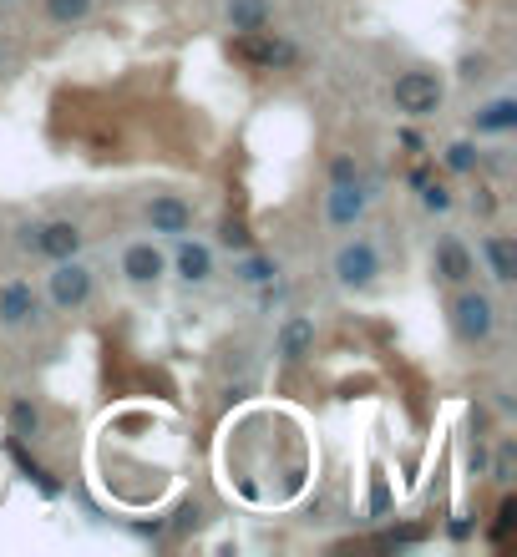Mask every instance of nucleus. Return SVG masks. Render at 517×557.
<instances>
[{
	"label": "nucleus",
	"mask_w": 517,
	"mask_h": 557,
	"mask_svg": "<svg viewBox=\"0 0 517 557\" xmlns=\"http://www.w3.org/2000/svg\"><path fill=\"white\" fill-rule=\"evenodd\" d=\"M396 107L406 117H431L441 107V82L431 71H406L401 82H396Z\"/></svg>",
	"instance_id": "f257e3e1"
},
{
	"label": "nucleus",
	"mask_w": 517,
	"mask_h": 557,
	"mask_svg": "<svg viewBox=\"0 0 517 557\" xmlns=\"http://www.w3.org/2000/svg\"><path fill=\"white\" fill-rule=\"evenodd\" d=\"M87 294H92V274H87L77 259H56V274H51V299H56L61 309H77V304H87Z\"/></svg>",
	"instance_id": "f03ea898"
},
{
	"label": "nucleus",
	"mask_w": 517,
	"mask_h": 557,
	"mask_svg": "<svg viewBox=\"0 0 517 557\" xmlns=\"http://www.w3.org/2000/svg\"><path fill=\"white\" fill-rule=\"evenodd\" d=\"M376 269H381V259H376L371 244H345V249L335 254V274H340V284H350V289H365V284L376 279Z\"/></svg>",
	"instance_id": "7ed1b4c3"
},
{
	"label": "nucleus",
	"mask_w": 517,
	"mask_h": 557,
	"mask_svg": "<svg viewBox=\"0 0 517 557\" xmlns=\"http://www.w3.org/2000/svg\"><path fill=\"white\" fill-rule=\"evenodd\" d=\"M452 314H457V335L462 340H487L492 335V299L487 294H462Z\"/></svg>",
	"instance_id": "20e7f679"
},
{
	"label": "nucleus",
	"mask_w": 517,
	"mask_h": 557,
	"mask_svg": "<svg viewBox=\"0 0 517 557\" xmlns=\"http://www.w3.org/2000/svg\"><path fill=\"white\" fill-rule=\"evenodd\" d=\"M77 249H82V228L77 223H46V228H36V254H46V259H77Z\"/></svg>",
	"instance_id": "39448f33"
},
{
	"label": "nucleus",
	"mask_w": 517,
	"mask_h": 557,
	"mask_svg": "<svg viewBox=\"0 0 517 557\" xmlns=\"http://www.w3.org/2000/svg\"><path fill=\"white\" fill-rule=\"evenodd\" d=\"M234 56H239V61H249V66H274V61H289L294 51H289L284 41L264 36V31H244V36L234 41Z\"/></svg>",
	"instance_id": "423d86ee"
},
{
	"label": "nucleus",
	"mask_w": 517,
	"mask_h": 557,
	"mask_svg": "<svg viewBox=\"0 0 517 557\" xmlns=\"http://www.w3.org/2000/svg\"><path fill=\"white\" fill-rule=\"evenodd\" d=\"M122 269H127L132 284H153V279L163 274V254H158L153 244H132V249L122 254Z\"/></svg>",
	"instance_id": "0eeeda50"
},
{
	"label": "nucleus",
	"mask_w": 517,
	"mask_h": 557,
	"mask_svg": "<svg viewBox=\"0 0 517 557\" xmlns=\"http://www.w3.org/2000/svg\"><path fill=\"white\" fill-rule=\"evenodd\" d=\"M147 223H153L158 233H183V228L193 223V213H188V203H178V198H153V208H147Z\"/></svg>",
	"instance_id": "6e6552de"
},
{
	"label": "nucleus",
	"mask_w": 517,
	"mask_h": 557,
	"mask_svg": "<svg viewBox=\"0 0 517 557\" xmlns=\"http://www.w3.org/2000/svg\"><path fill=\"white\" fill-rule=\"evenodd\" d=\"M31 314H36V294H31V284L0 289V320H6V325H26Z\"/></svg>",
	"instance_id": "1a4fd4ad"
},
{
	"label": "nucleus",
	"mask_w": 517,
	"mask_h": 557,
	"mask_svg": "<svg viewBox=\"0 0 517 557\" xmlns=\"http://www.w3.org/2000/svg\"><path fill=\"white\" fill-rule=\"evenodd\" d=\"M482 254H487V264H492V279H502V284L517 279V244H512V238H502V233L487 238Z\"/></svg>",
	"instance_id": "9d476101"
},
{
	"label": "nucleus",
	"mask_w": 517,
	"mask_h": 557,
	"mask_svg": "<svg viewBox=\"0 0 517 557\" xmlns=\"http://www.w3.org/2000/svg\"><path fill=\"white\" fill-rule=\"evenodd\" d=\"M360 208H365V193H360V183H335V193H330V223H355L360 218Z\"/></svg>",
	"instance_id": "9b49d317"
},
{
	"label": "nucleus",
	"mask_w": 517,
	"mask_h": 557,
	"mask_svg": "<svg viewBox=\"0 0 517 557\" xmlns=\"http://www.w3.org/2000/svg\"><path fill=\"white\" fill-rule=\"evenodd\" d=\"M310 345H315V325H310V320H289V325L279 330V355H284V360H305Z\"/></svg>",
	"instance_id": "f8f14e48"
},
{
	"label": "nucleus",
	"mask_w": 517,
	"mask_h": 557,
	"mask_svg": "<svg viewBox=\"0 0 517 557\" xmlns=\"http://www.w3.org/2000/svg\"><path fill=\"white\" fill-rule=\"evenodd\" d=\"M229 26L234 31H264L269 26V6H264V0H229Z\"/></svg>",
	"instance_id": "ddd939ff"
},
{
	"label": "nucleus",
	"mask_w": 517,
	"mask_h": 557,
	"mask_svg": "<svg viewBox=\"0 0 517 557\" xmlns=\"http://www.w3.org/2000/svg\"><path fill=\"white\" fill-rule=\"evenodd\" d=\"M507 127H517V102H492V107H482L477 112V132H507Z\"/></svg>",
	"instance_id": "4468645a"
},
{
	"label": "nucleus",
	"mask_w": 517,
	"mask_h": 557,
	"mask_svg": "<svg viewBox=\"0 0 517 557\" xmlns=\"http://www.w3.org/2000/svg\"><path fill=\"white\" fill-rule=\"evenodd\" d=\"M441 274H447L452 284H462L472 274V254L462 244H441Z\"/></svg>",
	"instance_id": "2eb2a0df"
},
{
	"label": "nucleus",
	"mask_w": 517,
	"mask_h": 557,
	"mask_svg": "<svg viewBox=\"0 0 517 557\" xmlns=\"http://www.w3.org/2000/svg\"><path fill=\"white\" fill-rule=\"evenodd\" d=\"M11 456H16V466H21V471L31 476V482H36V487H41L46 497H56V492H61V487L51 482V476H46V471H41V466H36L31 456H26V446H21V441H11Z\"/></svg>",
	"instance_id": "dca6fc26"
},
{
	"label": "nucleus",
	"mask_w": 517,
	"mask_h": 557,
	"mask_svg": "<svg viewBox=\"0 0 517 557\" xmlns=\"http://www.w3.org/2000/svg\"><path fill=\"white\" fill-rule=\"evenodd\" d=\"M178 269H183V279H208V249H198V244H183V254H178Z\"/></svg>",
	"instance_id": "f3484780"
},
{
	"label": "nucleus",
	"mask_w": 517,
	"mask_h": 557,
	"mask_svg": "<svg viewBox=\"0 0 517 557\" xmlns=\"http://www.w3.org/2000/svg\"><path fill=\"white\" fill-rule=\"evenodd\" d=\"M92 11V0H46V16L51 21H82Z\"/></svg>",
	"instance_id": "a211bd4d"
},
{
	"label": "nucleus",
	"mask_w": 517,
	"mask_h": 557,
	"mask_svg": "<svg viewBox=\"0 0 517 557\" xmlns=\"http://www.w3.org/2000/svg\"><path fill=\"white\" fill-rule=\"evenodd\" d=\"M11 426H16V436H36V431H41V411L26 406V401H16V406H11Z\"/></svg>",
	"instance_id": "6ab92c4d"
},
{
	"label": "nucleus",
	"mask_w": 517,
	"mask_h": 557,
	"mask_svg": "<svg viewBox=\"0 0 517 557\" xmlns=\"http://www.w3.org/2000/svg\"><path fill=\"white\" fill-rule=\"evenodd\" d=\"M447 168H452V173H472V168H477V147H472V142H452V147H447Z\"/></svg>",
	"instance_id": "aec40b11"
},
{
	"label": "nucleus",
	"mask_w": 517,
	"mask_h": 557,
	"mask_svg": "<svg viewBox=\"0 0 517 557\" xmlns=\"http://www.w3.org/2000/svg\"><path fill=\"white\" fill-rule=\"evenodd\" d=\"M239 279H249V284H269V279H274V264H269V259H244V264H239Z\"/></svg>",
	"instance_id": "412c9836"
},
{
	"label": "nucleus",
	"mask_w": 517,
	"mask_h": 557,
	"mask_svg": "<svg viewBox=\"0 0 517 557\" xmlns=\"http://www.w3.org/2000/svg\"><path fill=\"white\" fill-rule=\"evenodd\" d=\"M391 507V492H386V476L371 471V512H386Z\"/></svg>",
	"instance_id": "4be33fe9"
},
{
	"label": "nucleus",
	"mask_w": 517,
	"mask_h": 557,
	"mask_svg": "<svg viewBox=\"0 0 517 557\" xmlns=\"http://www.w3.org/2000/svg\"><path fill=\"white\" fill-rule=\"evenodd\" d=\"M224 244H229V249H249V228H244L239 218L224 223Z\"/></svg>",
	"instance_id": "5701e85b"
},
{
	"label": "nucleus",
	"mask_w": 517,
	"mask_h": 557,
	"mask_svg": "<svg viewBox=\"0 0 517 557\" xmlns=\"http://www.w3.org/2000/svg\"><path fill=\"white\" fill-rule=\"evenodd\" d=\"M426 208H431V213H447V208H452V193L436 188V183H426Z\"/></svg>",
	"instance_id": "b1692460"
},
{
	"label": "nucleus",
	"mask_w": 517,
	"mask_h": 557,
	"mask_svg": "<svg viewBox=\"0 0 517 557\" xmlns=\"http://www.w3.org/2000/svg\"><path fill=\"white\" fill-rule=\"evenodd\" d=\"M512 522H517V502H502V512H497V527H492V537L502 542V537L512 532Z\"/></svg>",
	"instance_id": "393cba45"
},
{
	"label": "nucleus",
	"mask_w": 517,
	"mask_h": 557,
	"mask_svg": "<svg viewBox=\"0 0 517 557\" xmlns=\"http://www.w3.org/2000/svg\"><path fill=\"white\" fill-rule=\"evenodd\" d=\"M335 183H360V178H355V163H350V157H340V163H335Z\"/></svg>",
	"instance_id": "a878e982"
},
{
	"label": "nucleus",
	"mask_w": 517,
	"mask_h": 557,
	"mask_svg": "<svg viewBox=\"0 0 517 557\" xmlns=\"http://www.w3.org/2000/svg\"><path fill=\"white\" fill-rule=\"evenodd\" d=\"M497 476H502V482H512V446L497 456Z\"/></svg>",
	"instance_id": "bb28decb"
}]
</instances>
